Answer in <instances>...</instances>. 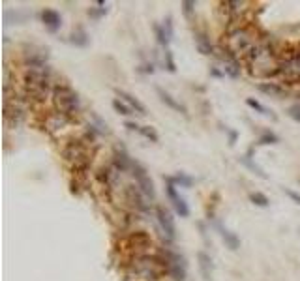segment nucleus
Returning a JSON list of instances; mask_svg holds the SVG:
<instances>
[{
	"instance_id": "1",
	"label": "nucleus",
	"mask_w": 300,
	"mask_h": 281,
	"mask_svg": "<svg viewBox=\"0 0 300 281\" xmlns=\"http://www.w3.org/2000/svg\"><path fill=\"white\" fill-rule=\"evenodd\" d=\"M25 86L30 99L43 101L51 90V68L49 64L40 66H27L25 71Z\"/></svg>"
},
{
	"instance_id": "2",
	"label": "nucleus",
	"mask_w": 300,
	"mask_h": 281,
	"mask_svg": "<svg viewBox=\"0 0 300 281\" xmlns=\"http://www.w3.org/2000/svg\"><path fill=\"white\" fill-rule=\"evenodd\" d=\"M53 99H55V105H57L58 112L64 114V116H75L81 111V101H79L77 92L73 90L72 86L68 84H57L53 88Z\"/></svg>"
},
{
	"instance_id": "3",
	"label": "nucleus",
	"mask_w": 300,
	"mask_h": 281,
	"mask_svg": "<svg viewBox=\"0 0 300 281\" xmlns=\"http://www.w3.org/2000/svg\"><path fill=\"white\" fill-rule=\"evenodd\" d=\"M133 272L143 279H158L167 272V260L160 257H150V255H141L133 259Z\"/></svg>"
},
{
	"instance_id": "4",
	"label": "nucleus",
	"mask_w": 300,
	"mask_h": 281,
	"mask_svg": "<svg viewBox=\"0 0 300 281\" xmlns=\"http://www.w3.org/2000/svg\"><path fill=\"white\" fill-rule=\"evenodd\" d=\"M229 51L233 53V55H248L255 45H257V38L255 34L251 32L250 28L246 27H240L233 30L231 34H229Z\"/></svg>"
},
{
	"instance_id": "5",
	"label": "nucleus",
	"mask_w": 300,
	"mask_h": 281,
	"mask_svg": "<svg viewBox=\"0 0 300 281\" xmlns=\"http://www.w3.org/2000/svg\"><path fill=\"white\" fill-rule=\"evenodd\" d=\"M131 175H133V178H135L137 188L141 190V193H143L144 197H148V199H156V188H154V182H152L150 175L146 173V169H144L141 163L133 162Z\"/></svg>"
},
{
	"instance_id": "6",
	"label": "nucleus",
	"mask_w": 300,
	"mask_h": 281,
	"mask_svg": "<svg viewBox=\"0 0 300 281\" xmlns=\"http://www.w3.org/2000/svg\"><path fill=\"white\" fill-rule=\"evenodd\" d=\"M156 219L160 223V229L164 231V234L169 240L177 238V225H175V219H173L171 212L164 208V206H156Z\"/></svg>"
},
{
	"instance_id": "7",
	"label": "nucleus",
	"mask_w": 300,
	"mask_h": 281,
	"mask_svg": "<svg viewBox=\"0 0 300 281\" xmlns=\"http://www.w3.org/2000/svg\"><path fill=\"white\" fill-rule=\"evenodd\" d=\"M165 193H167V197H169V201H171V204H173V208H175V212L179 214L180 218H188V216H190V206H188L186 199L179 195L177 186L167 184V186H165Z\"/></svg>"
},
{
	"instance_id": "8",
	"label": "nucleus",
	"mask_w": 300,
	"mask_h": 281,
	"mask_svg": "<svg viewBox=\"0 0 300 281\" xmlns=\"http://www.w3.org/2000/svg\"><path fill=\"white\" fill-rule=\"evenodd\" d=\"M64 156L66 160L75 162V165H83V167L86 165V148L79 140H73L64 148Z\"/></svg>"
},
{
	"instance_id": "9",
	"label": "nucleus",
	"mask_w": 300,
	"mask_h": 281,
	"mask_svg": "<svg viewBox=\"0 0 300 281\" xmlns=\"http://www.w3.org/2000/svg\"><path fill=\"white\" fill-rule=\"evenodd\" d=\"M223 62V75H227V77L231 79H238L240 77V62L236 60V56L231 53V51H227L225 55L220 56Z\"/></svg>"
},
{
	"instance_id": "10",
	"label": "nucleus",
	"mask_w": 300,
	"mask_h": 281,
	"mask_svg": "<svg viewBox=\"0 0 300 281\" xmlns=\"http://www.w3.org/2000/svg\"><path fill=\"white\" fill-rule=\"evenodd\" d=\"M40 17H42V23L49 28L51 32H57L58 28L62 27V15L58 14L57 10H53V8H45L40 14Z\"/></svg>"
},
{
	"instance_id": "11",
	"label": "nucleus",
	"mask_w": 300,
	"mask_h": 281,
	"mask_svg": "<svg viewBox=\"0 0 300 281\" xmlns=\"http://www.w3.org/2000/svg\"><path fill=\"white\" fill-rule=\"evenodd\" d=\"M197 264H199V272L203 275V279L205 281L212 279V275H214V262H212V257L207 251L197 253Z\"/></svg>"
},
{
	"instance_id": "12",
	"label": "nucleus",
	"mask_w": 300,
	"mask_h": 281,
	"mask_svg": "<svg viewBox=\"0 0 300 281\" xmlns=\"http://www.w3.org/2000/svg\"><path fill=\"white\" fill-rule=\"evenodd\" d=\"M156 94H158V98L162 99V101H164V103L169 107V109H173V111H179V112H182V114H188L186 105H184V103H180L177 98H173L171 94H169L167 90H164L162 86H156Z\"/></svg>"
},
{
	"instance_id": "13",
	"label": "nucleus",
	"mask_w": 300,
	"mask_h": 281,
	"mask_svg": "<svg viewBox=\"0 0 300 281\" xmlns=\"http://www.w3.org/2000/svg\"><path fill=\"white\" fill-rule=\"evenodd\" d=\"M216 229H218V232H220V236H222V240L225 242V246L231 249V251H236L238 247H240V238L236 236L233 231H229L227 227H223L222 223H216Z\"/></svg>"
},
{
	"instance_id": "14",
	"label": "nucleus",
	"mask_w": 300,
	"mask_h": 281,
	"mask_svg": "<svg viewBox=\"0 0 300 281\" xmlns=\"http://www.w3.org/2000/svg\"><path fill=\"white\" fill-rule=\"evenodd\" d=\"M251 154H253V150H248V152H246V154L244 156H240V158H238V162L242 163L244 167H248L251 171V173H253V175H257L259 178H263V180H266V178H268V175H266V173H264L263 171V167H261V165H259L257 162H253V158H251Z\"/></svg>"
},
{
	"instance_id": "15",
	"label": "nucleus",
	"mask_w": 300,
	"mask_h": 281,
	"mask_svg": "<svg viewBox=\"0 0 300 281\" xmlns=\"http://www.w3.org/2000/svg\"><path fill=\"white\" fill-rule=\"evenodd\" d=\"M116 96L122 99V101H126L133 111L137 112V114H141V116H144L146 114V107L139 101V99L133 96V94H129V92H126V90H120V88H116Z\"/></svg>"
},
{
	"instance_id": "16",
	"label": "nucleus",
	"mask_w": 300,
	"mask_h": 281,
	"mask_svg": "<svg viewBox=\"0 0 300 281\" xmlns=\"http://www.w3.org/2000/svg\"><path fill=\"white\" fill-rule=\"evenodd\" d=\"M257 88L263 92V94L270 96V98L281 99V98H285V96H287V90L283 88V86H279L278 83H259Z\"/></svg>"
},
{
	"instance_id": "17",
	"label": "nucleus",
	"mask_w": 300,
	"mask_h": 281,
	"mask_svg": "<svg viewBox=\"0 0 300 281\" xmlns=\"http://www.w3.org/2000/svg\"><path fill=\"white\" fill-rule=\"evenodd\" d=\"M195 47L199 51L201 55H212L214 53V47H212V43H210V38H208L205 32H195Z\"/></svg>"
},
{
	"instance_id": "18",
	"label": "nucleus",
	"mask_w": 300,
	"mask_h": 281,
	"mask_svg": "<svg viewBox=\"0 0 300 281\" xmlns=\"http://www.w3.org/2000/svg\"><path fill=\"white\" fill-rule=\"evenodd\" d=\"M143 193H141V190L139 188H135V186H128L126 188V197H128L129 201H131V204H135L139 210H146V204H144L143 201Z\"/></svg>"
},
{
	"instance_id": "19",
	"label": "nucleus",
	"mask_w": 300,
	"mask_h": 281,
	"mask_svg": "<svg viewBox=\"0 0 300 281\" xmlns=\"http://www.w3.org/2000/svg\"><path fill=\"white\" fill-rule=\"evenodd\" d=\"M165 182L173 184V186H180V188H192L193 178L192 176H188L186 173H177L175 176H167Z\"/></svg>"
},
{
	"instance_id": "20",
	"label": "nucleus",
	"mask_w": 300,
	"mask_h": 281,
	"mask_svg": "<svg viewBox=\"0 0 300 281\" xmlns=\"http://www.w3.org/2000/svg\"><path fill=\"white\" fill-rule=\"evenodd\" d=\"M246 105L248 107H251L253 111H257L259 114H263V116H268V118H272V120H278V116L274 114V112L268 109V107H264L261 101H257V99H253V98H246Z\"/></svg>"
},
{
	"instance_id": "21",
	"label": "nucleus",
	"mask_w": 300,
	"mask_h": 281,
	"mask_svg": "<svg viewBox=\"0 0 300 281\" xmlns=\"http://www.w3.org/2000/svg\"><path fill=\"white\" fill-rule=\"evenodd\" d=\"M70 43L77 45V47H85V45H88V36H86V32L83 28H77L70 36Z\"/></svg>"
},
{
	"instance_id": "22",
	"label": "nucleus",
	"mask_w": 300,
	"mask_h": 281,
	"mask_svg": "<svg viewBox=\"0 0 300 281\" xmlns=\"http://www.w3.org/2000/svg\"><path fill=\"white\" fill-rule=\"evenodd\" d=\"M278 143H279V137L274 133V131H270V129H264L257 139V145H261V147H266V145H278Z\"/></svg>"
},
{
	"instance_id": "23",
	"label": "nucleus",
	"mask_w": 300,
	"mask_h": 281,
	"mask_svg": "<svg viewBox=\"0 0 300 281\" xmlns=\"http://www.w3.org/2000/svg\"><path fill=\"white\" fill-rule=\"evenodd\" d=\"M250 201H251V204H255V206H259V208H266V206L270 204V199L264 195V193H261V191H253V193H250Z\"/></svg>"
},
{
	"instance_id": "24",
	"label": "nucleus",
	"mask_w": 300,
	"mask_h": 281,
	"mask_svg": "<svg viewBox=\"0 0 300 281\" xmlns=\"http://www.w3.org/2000/svg\"><path fill=\"white\" fill-rule=\"evenodd\" d=\"M113 109L118 114H124V116H129V114H133V109L126 103V101H122V99H118V98H114L113 99Z\"/></svg>"
},
{
	"instance_id": "25",
	"label": "nucleus",
	"mask_w": 300,
	"mask_h": 281,
	"mask_svg": "<svg viewBox=\"0 0 300 281\" xmlns=\"http://www.w3.org/2000/svg\"><path fill=\"white\" fill-rule=\"evenodd\" d=\"M152 28H154V32H156L158 43H160V45H164L165 49H167L169 40H167V36H165V32H164V27H162V25H158V23H154V25H152Z\"/></svg>"
},
{
	"instance_id": "26",
	"label": "nucleus",
	"mask_w": 300,
	"mask_h": 281,
	"mask_svg": "<svg viewBox=\"0 0 300 281\" xmlns=\"http://www.w3.org/2000/svg\"><path fill=\"white\" fill-rule=\"evenodd\" d=\"M139 133L143 135L144 139L152 140V143H158V140H160V137H158V133H156V129H154V127H150V126H141Z\"/></svg>"
},
{
	"instance_id": "27",
	"label": "nucleus",
	"mask_w": 300,
	"mask_h": 281,
	"mask_svg": "<svg viewBox=\"0 0 300 281\" xmlns=\"http://www.w3.org/2000/svg\"><path fill=\"white\" fill-rule=\"evenodd\" d=\"M164 62H165V68H167V71H171V73H175V71H177V64H175V60H173V55H171V51H169V49H165Z\"/></svg>"
},
{
	"instance_id": "28",
	"label": "nucleus",
	"mask_w": 300,
	"mask_h": 281,
	"mask_svg": "<svg viewBox=\"0 0 300 281\" xmlns=\"http://www.w3.org/2000/svg\"><path fill=\"white\" fill-rule=\"evenodd\" d=\"M164 32H165V36H167V40H169V43H171V40H173V34H175V28H173V17L169 15L167 19L164 21Z\"/></svg>"
},
{
	"instance_id": "29",
	"label": "nucleus",
	"mask_w": 300,
	"mask_h": 281,
	"mask_svg": "<svg viewBox=\"0 0 300 281\" xmlns=\"http://www.w3.org/2000/svg\"><path fill=\"white\" fill-rule=\"evenodd\" d=\"M287 114H289V118H293L294 122H298L300 124V101L298 103H293V105L287 109Z\"/></svg>"
},
{
	"instance_id": "30",
	"label": "nucleus",
	"mask_w": 300,
	"mask_h": 281,
	"mask_svg": "<svg viewBox=\"0 0 300 281\" xmlns=\"http://www.w3.org/2000/svg\"><path fill=\"white\" fill-rule=\"evenodd\" d=\"M180 6H182V12H184L186 17H192V14L195 12V2L193 0H184Z\"/></svg>"
},
{
	"instance_id": "31",
	"label": "nucleus",
	"mask_w": 300,
	"mask_h": 281,
	"mask_svg": "<svg viewBox=\"0 0 300 281\" xmlns=\"http://www.w3.org/2000/svg\"><path fill=\"white\" fill-rule=\"evenodd\" d=\"M283 191H285V195L293 201L294 204H300V193H296V191L289 190V188H283Z\"/></svg>"
},
{
	"instance_id": "32",
	"label": "nucleus",
	"mask_w": 300,
	"mask_h": 281,
	"mask_svg": "<svg viewBox=\"0 0 300 281\" xmlns=\"http://www.w3.org/2000/svg\"><path fill=\"white\" fill-rule=\"evenodd\" d=\"M124 127H128L129 131H137V133H139V129H141V126H139L137 122H129V120L124 122Z\"/></svg>"
},
{
	"instance_id": "33",
	"label": "nucleus",
	"mask_w": 300,
	"mask_h": 281,
	"mask_svg": "<svg viewBox=\"0 0 300 281\" xmlns=\"http://www.w3.org/2000/svg\"><path fill=\"white\" fill-rule=\"evenodd\" d=\"M236 137H238V133H236V131H233V129H229V145H235Z\"/></svg>"
},
{
	"instance_id": "34",
	"label": "nucleus",
	"mask_w": 300,
	"mask_h": 281,
	"mask_svg": "<svg viewBox=\"0 0 300 281\" xmlns=\"http://www.w3.org/2000/svg\"><path fill=\"white\" fill-rule=\"evenodd\" d=\"M298 184H300V178H298Z\"/></svg>"
},
{
	"instance_id": "35",
	"label": "nucleus",
	"mask_w": 300,
	"mask_h": 281,
	"mask_svg": "<svg viewBox=\"0 0 300 281\" xmlns=\"http://www.w3.org/2000/svg\"><path fill=\"white\" fill-rule=\"evenodd\" d=\"M298 232H300V231H298Z\"/></svg>"
}]
</instances>
